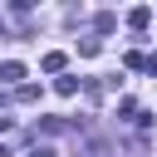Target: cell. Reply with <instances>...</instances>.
Listing matches in <instances>:
<instances>
[{
    "label": "cell",
    "mask_w": 157,
    "mask_h": 157,
    "mask_svg": "<svg viewBox=\"0 0 157 157\" xmlns=\"http://www.w3.org/2000/svg\"><path fill=\"white\" fill-rule=\"evenodd\" d=\"M128 25H132V29H147V25H152V10H147V5H132V10H128Z\"/></svg>",
    "instance_id": "cell-1"
},
{
    "label": "cell",
    "mask_w": 157,
    "mask_h": 157,
    "mask_svg": "<svg viewBox=\"0 0 157 157\" xmlns=\"http://www.w3.org/2000/svg\"><path fill=\"white\" fill-rule=\"evenodd\" d=\"M0 78H5V83H20V78H25V64H20V59H5V64H0Z\"/></svg>",
    "instance_id": "cell-2"
},
{
    "label": "cell",
    "mask_w": 157,
    "mask_h": 157,
    "mask_svg": "<svg viewBox=\"0 0 157 157\" xmlns=\"http://www.w3.org/2000/svg\"><path fill=\"white\" fill-rule=\"evenodd\" d=\"M39 69H44V74H64V54H59V49H49V54L39 59Z\"/></svg>",
    "instance_id": "cell-3"
},
{
    "label": "cell",
    "mask_w": 157,
    "mask_h": 157,
    "mask_svg": "<svg viewBox=\"0 0 157 157\" xmlns=\"http://www.w3.org/2000/svg\"><path fill=\"white\" fill-rule=\"evenodd\" d=\"M78 83H83V78H74V74H64V78H59V83H54V88H59V93H64V98H69V93H78Z\"/></svg>",
    "instance_id": "cell-4"
},
{
    "label": "cell",
    "mask_w": 157,
    "mask_h": 157,
    "mask_svg": "<svg viewBox=\"0 0 157 157\" xmlns=\"http://www.w3.org/2000/svg\"><path fill=\"white\" fill-rule=\"evenodd\" d=\"M15 98H20V103H39V88H34V83H20Z\"/></svg>",
    "instance_id": "cell-5"
},
{
    "label": "cell",
    "mask_w": 157,
    "mask_h": 157,
    "mask_svg": "<svg viewBox=\"0 0 157 157\" xmlns=\"http://www.w3.org/2000/svg\"><path fill=\"white\" fill-rule=\"evenodd\" d=\"M123 64H128V69H147V54H137V49H128V54H123Z\"/></svg>",
    "instance_id": "cell-6"
},
{
    "label": "cell",
    "mask_w": 157,
    "mask_h": 157,
    "mask_svg": "<svg viewBox=\"0 0 157 157\" xmlns=\"http://www.w3.org/2000/svg\"><path fill=\"white\" fill-rule=\"evenodd\" d=\"M59 128H64V118H39V128H34V132H59Z\"/></svg>",
    "instance_id": "cell-7"
},
{
    "label": "cell",
    "mask_w": 157,
    "mask_h": 157,
    "mask_svg": "<svg viewBox=\"0 0 157 157\" xmlns=\"http://www.w3.org/2000/svg\"><path fill=\"white\" fill-rule=\"evenodd\" d=\"M29 157H59V147H49V142H34V147H29Z\"/></svg>",
    "instance_id": "cell-8"
},
{
    "label": "cell",
    "mask_w": 157,
    "mask_h": 157,
    "mask_svg": "<svg viewBox=\"0 0 157 157\" xmlns=\"http://www.w3.org/2000/svg\"><path fill=\"white\" fill-rule=\"evenodd\" d=\"M15 5V15H25V10H34V0H10Z\"/></svg>",
    "instance_id": "cell-9"
},
{
    "label": "cell",
    "mask_w": 157,
    "mask_h": 157,
    "mask_svg": "<svg viewBox=\"0 0 157 157\" xmlns=\"http://www.w3.org/2000/svg\"><path fill=\"white\" fill-rule=\"evenodd\" d=\"M147 74H152V78H157V54H147Z\"/></svg>",
    "instance_id": "cell-10"
},
{
    "label": "cell",
    "mask_w": 157,
    "mask_h": 157,
    "mask_svg": "<svg viewBox=\"0 0 157 157\" xmlns=\"http://www.w3.org/2000/svg\"><path fill=\"white\" fill-rule=\"evenodd\" d=\"M0 157H10V147H5V142H0Z\"/></svg>",
    "instance_id": "cell-11"
},
{
    "label": "cell",
    "mask_w": 157,
    "mask_h": 157,
    "mask_svg": "<svg viewBox=\"0 0 157 157\" xmlns=\"http://www.w3.org/2000/svg\"><path fill=\"white\" fill-rule=\"evenodd\" d=\"M0 39H5V20H0Z\"/></svg>",
    "instance_id": "cell-12"
}]
</instances>
